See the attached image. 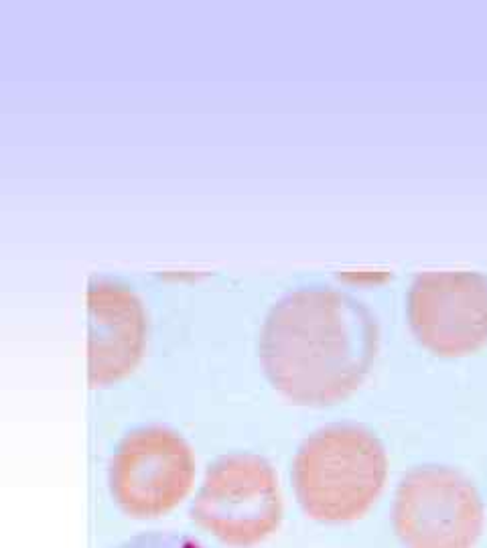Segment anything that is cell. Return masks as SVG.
Here are the masks:
<instances>
[{
    "mask_svg": "<svg viewBox=\"0 0 487 548\" xmlns=\"http://www.w3.org/2000/svg\"><path fill=\"white\" fill-rule=\"evenodd\" d=\"M372 313L333 287H301L272 305L261 335L264 372L295 404L325 406L364 382L376 356Z\"/></svg>",
    "mask_w": 487,
    "mask_h": 548,
    "instance_id": "6da1fadb",
    "label": "cell"
},
{
    "mask_svg": "<svg viewBox=\"0 0 487 548\" xmlns=\"http://www.w3.org/2000/svg\"><path fill=\"white\" fill-rule=\"evenodd\" d=\"M386 467V451L370 430L358 425L323 427L305 438L295 455L297 499L313 520H356L380 496Z\"/></svg>",
    "mask_w": 487,
    "mask_h": 548,
    "instance_id": "7a4b0ae2",
    "label": "cell"
},
{
    "mask_svg": "<svg viewBox=\"0 0 487 548\" xmlns=\"http://www.w3.org/2000/svg\"><path fill=\"white\" fill-rule=\"evenodd\" d=\"M193 520L219 543L261 544L279 528L282 496L272 465L254 453H230L208 469L191 506Z\"/></svg>",
    "mask_w": 487,
    "mask_h": 548,
    "instance_id": "3957f363",
    "label": "cell"
},
{
    "mask_svg": "<svg viewBox=\"0 0 487 548\" xmlns=\"http://www.w3.org/2000/svg\"><path fill=\"white\" fill-rule=\"evenodd\" d=\"M195 477L191 447L167 427H143L122 438L110 461V491L132 518H156L173 510Z\"/></svg>",
    "mask_w": 487,
    "mask_h": 548,
    "instance_id": "277c9868",
    "label": "cell"
},
{
    "mask_svg": "<svg viewBox=\"0 0 487 548\" xmlns=\"http://www.w3.org/2000/svg\"><path fill=\"white\" fill-rule=\"evenodd\" d=\"M394 526L406 548H474L483 530V506L461 473L419 467L400 483Z\"/></svg>",
    "mask_w": 487,
    "mask_h": 548,
    "instance_id": "5b68a950",
    "label": "cell"
},
{
    "mask_svg": "<svg viewBox=\"0 0 487 548\" xmlns=\"http://www.w3.org/2000/svg\"><path fill=\"white\" fill-rule=\"evenodd\" d=\"M408 319L433 354H471L487 341V280L477 272H422L408 295Z\"/></svg>",
    "mask_w": 487,
    "mask_h": 548,
    "instance_id": "8992f818",
    "label": "cell"
},
{
    "mask_svg": "<svg viewBox=\"0 0 487 548\" xmlns=\"http://www.w3.org/2000/svg\"><path fill=\"white\" fill-rule=\"evenodd\" d=\"M143 301L127 285L93 280L88 287V380L108 386L138 366L145 351Z\"/></svg>",
    "mask_w": 487,
    "mask_h": 548,
    "instance_id": "52a82bcc",
    "label": "cell"
},
{
    "mask_svg": "<svg viewBox=\"0 0 487 548\" xmlns=\"http://www.w3.org/2000/svg\"><path fill=\"white\" fill-rule=\"evenodd\" d=\"M118 548H203V546L185 535H175V532H153V535L132 538Z\"/></svg>",
    "mask_w": 487,
    "mask_h": 548,
    "instance_id": "ba28073f",
    "label": "cell"
}]
</instances>
